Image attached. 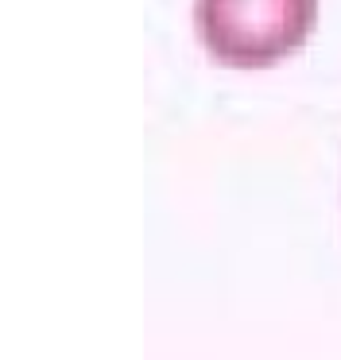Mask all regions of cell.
Segmentation results:
<instances>
[{"mask_svg": "<svg viewBox=\"0 0 341 360\" xmlns=\"http://www.w3.org/2000/svg\"><path fill=\"white\" fill-rule=\"evenodd\" d=\"M314 24L318 0H194L202 47L237 70H260L294 55Z\"/></svg>", "mask_w": 341, "mask_h": 360, "instance_id": "6da1fadb", "label": "cell"}]
</instances>
